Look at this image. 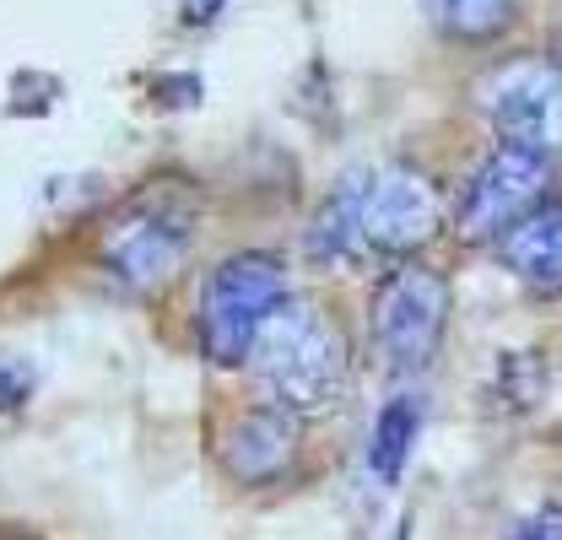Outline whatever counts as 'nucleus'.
<instances>
[{
    "label": "nucleus",
    "mask_w": 562,
    "mask_h": 540,
    "mask_svg": "<svg viewBox=\"0 0 562 540\" xmlns=\"http://www.w3.org/2000/svg\"><path fill=\"white\" fill-rule=\"evenodd\" d=\"M244 362H255L271 401L297 410V416H314V410L336 405L341 390H347L341 330L325 319V308H314L303 297H281Z\"/></svg>",
    "instance_id": "obj_1"
},
{
    "label": "nucleus",
    "mask_w": 562,
    "mask_h": 540,
    "mask_svg": "<svg viewBox=\"0 0 562 540\" xmlns=\"http://www.w3.org/2000/svg\"><path fill=\"white\" fill-rule=\"evenodd\" d=\"M201 205L184 184H146L103 233V270L125 292H157L195 255Z\"/></svg>",
    "instance_id": "obj_2"
},
{
    "label": "nucleus",
    "mask_w": 562,
    "mask_h": 540,
    "mask_svg": "<svg viewBox=\"0 0 562 540\" xmlns=\"http://www.w3.org/2000/svg\"><path fill=\"white\" fill-rule=\"evenodd\" d=\"M286 297V266L266 249H244L233 260L211 270L201 286V308H195V336H201V357L211 368H244L249 346L260 336V325L271 319Z\"/></svg>",
    "instance_id": "obj_3"
},
{
    "label": "nucleus",
    "mask_w": 562,
    "mask_h": 540,
    "mask_svg": "<svg viewBox=\"0 0 562 540\" xmlns=\"http://www.w3.org/2000/svg\"><path fill=\"white\" fill-rule=\"evenodd\" d=\"M443 319H449L443 275L427 266H395L384 275V286L373 297V319H368L379 362L390 373H422L438 351Z\"/></svg>",
    "instance_id": "obj_4"
},
{
    "label": "nucleus",
    "mask_w": 562,
    "mask_h": 540,
    "mask_svg": "<svg viewBox=\"0 0 562 540\" xmlns=\"http://www.w3.org/2000/svg\"><path fill=\"white\" fill-rule=\"evenodd\" d=\"M482 109L503 146H530L552 157L562 146V66L508 60L497 76H487Z\"/></svg>",
    "instance_id": "obj_5"
},
{
    "label": "nucleus",
    "mask_w": 562,
    "mask_h": 540,
    "mask_svg": "<svg viewBox=\"0 0 562 540\" xmlns=\"http://www.w3.org/2000/svg\"><path fill=\"white\" fill-rule=\"evenodd\" d=\"M547 173H552V157H547V151L503 146V140H497V151L476 168V179H471L465 195H460V211H454L460 238H465V244H482V238H497L503 227H514L530 205L541 201Z\"/></svg>",
    "instance_id": "obj_6"
},
{
    "label": "nucleus",
    "mask_w": 562,
    "mask_h": 540,
    "mask_svg": "<svg viewBox=\"0 0 562 540\" xmlns=\"http://www.w3.org/2000/svg\"><path fill=\"white\" fill-rule=\"evenodd\" d=\"M438 227V195L417 168H384L362 190V238L379 255H412Z\"/></svg>",
    "instance_id": "obj_7"
},
{
    "label": "nucleus",
    "mask_w": 562,
    "mask_h": 540,
    "mask_svg": "<svg viewBox=\"0 0 562 540\" xmlns=\"http://www.w3.org/2000/svg\"><path fill=\"white\" fill-rule=\"evenodd\" d=\"M297 438H303V416L286 405H249L233 416L227 438H222V465L244 486H271L292 471L297 460Z\"/></svg>",
    "instance_id": "obj_8"
},
{
    "label": "nucleus",
    "mask_w": 562,
    "mask_h": 540,
    "mask_svg": "<svg viewBox=\"0 0 562 540\" xmlns=\"http://www.w3.org/2000/svg\"><path fill=\"white\" fill-rule=\"evenodd\" d=\"M497 260L530 292H562V205H536L497 233Z\"/></svg>",
    "instance_id": "obj_9"
},
{
    "label": "nucleus",
    "mask_w": 562,
    "mask_h": 540,
    "mask_svg": "<svg viewBox=\"0 0 562 540\" xmlns=\"http://www.w3.org/2000/svg\"><path fill=\"white\" fill-rule=\"evenodd\" d=\"M362 190H368V173L362 168L336 179V190L319 201L314 222H308V238H303L308 244V260L336 266V260H347L351 249L362 244Z\"/></svg>",
    "instance_id": "obj_10"
},
{
    "label": "nucleus",
    "mask_w": 562,
    "mask_h": 540,
    "mask_svg": "<svg viewBox=\"0 0 562 540\" xmlns=\"http://www.w3.org/2000/svg\"><path fill=\"white\" fill-rule=\"evenodd\" d=\"M417 427H422V405L412 395H395V401L379 410L373 449H368V465H373L379 481H401L406 460H412V443H417Z\"/></svg>",
    "instance_id": "obj_11"
},
{
    "label": "nucleus",
    "mask_w": 562,
    "mask_h": 540,
    "mask_svg": "<svg viewBox=\"0 0 562 540\" xmlns=\"http://www.w3.org/2000/svg\"><path fill=\"white\" fill-rule=\"evenodd\" d=\"M427 16L449 38H497L514 16V0H427Z\"/></svg>",
    "instance_id": "obj_12"
},
{
    "label": "nucleus",
    "mask_w": 562,
    "mask_h": 540,
    "mask_svg": "<svg viewBox=\"0 0 562 540\" xmlns=\"http://www.w3.org/2000/svg\"><path fill=\"white\" fill-rule=\"evenodd\" d=\"M27 395H33V373L22 362H0V410H16Z\"/></svg>",
    "instance_id": "obj_13"
},
{
    "label": "nucleus",
    "mask_w": 562,
    "mask_h": 540,
    "mask_svg": "<svg viewBox=\"0 0 562 540\" xmlns=\"http://www.w3.org/2000/svg\"><path fill=\"white\" fill-rule=\"evenodd\" d=\"M508 540H562V508H536L530 519L514 525Z\"/></svg>",
    "instance_id": "obj_14"
}]
</instances>
